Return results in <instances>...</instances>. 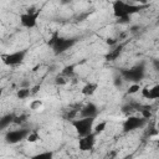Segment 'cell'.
Returning a JSON list of instances; mask_svg holds the SVG:
<instances>
[{
	"mask_svg": "<svg viewBox=\"0 0 159 159\" xmlns=\"http://www.w3.org/2000/svg\"><path fill=\"white\" fill-rule=\"evenodd\" d=\"M30 130L27 129H14V130H9L5 134V142L9 144H16L24 139H26L27 134Z\"/></svg>",
	"mask_w": 159,
	"mask_h": 159,
	"instance_id": "ba28073f",
	"label": "cell"
},
{
	"mask_svg": "<svg viewBox=\"0 0 159 159\" xmlns=\"http://www.w3.org/2000/svg\"><path fill=\"white\" fill-rule=\"evenodd\" d=\"M75 42H76L75 39H65V37L58 36V34L55 32L48 41V46L53 50V52L56 55H58V53L67 51L70 47H72L75 45Z\"/></svg>",
	"mask_w": 159,
	"mask_h": 159,
	"instance_id": "7a4b0ae2",
	"label": "cell"
},
{
	"mask_svg": "<svg viewBox=\"0 0 159 159\" xmlns=\"http://www.w3.org/2000/svg\"><path fill=\"white\" fill-rule=\"evenodd\" d=\"M139 89H140V84H139V83H133L132 86L128 87L127 93H128V94H134V93L139 92Z\"/></svg>",
	"mask_w": 159,
	"mask_h": 159,
	"instance_id": "ffe728a7",
	"label": "cell"
},
{
	"mask_svg": "<svg viewBox=\"0 0 159 159\" xmlns=\"http://www.w3.org/2000/svg\"><path fill=\"white\" fill-rule=\"evenodd\" d=\"M75 73V65H70V66H66L63 70H62V76H66V77H70Z\"/></svg>",
	"mask_w": 159,
	"mask_h": 159,
	"instance_id": "d6986e66",
	"label": "cell"
},
{
	"mask_svg": "<svg viewBox=\"0 0 159 159\" xmlns=\"http://www.w3.org/2000/svg\"><path fill=\"white\" fill-rule=\"evenodd\" d=\"M16 96H17V98H20V99H25V98L30 97V96H31L30 88H20V89L17 91Z\"/></svg>",
	"mask_w": 159,
	"mask_h": 159,
	"instance_id": "e0dca14e",
	"label": "cell"
},
{
	"mask_svg": "<svg viewBox=\"0 0 159 159\" xmlns=\"http://www.w3.org/2000/svg\"><path fill=\"white\" fill-rule=\"evenodd\" d=\"M39 88H40V86H35L32 89H30V92H31V94H35L37 91H39Z\"/></svg>",
	"mask_w": 159,
	"mask_h": 159,
	"instance_id": "603a6c76",
	"label": "cell"
},
{
	"mask_svg": "<svg viewBox=\"0 0 159 159\" xmlns=\"http://www.w3.org/2000/svg\"><path fill=\"white\" fill-rule=\"evenodd\" d=\"M14 118H15L14 114H6V116L1 117L0 118V129L1 128H6L9 124L14 123Z\"/></svg>",
	"mask_w": 159,
	"mask_h": 159,
	"instance_id": "4fadbf2b",
	"label": "cell"
},
{
	"mask_svg": "<svg viewBox=\"0 0 159 159\" xmlns=\"http://www.w3.org/2000/svg\"><path fill=\"white\" fill-rule=\"evenodd\" d=\"M114 84H116L117 87L122 84V77H120V76H117V77L114 78Z\"/></svg>",
	"mask_w": 159,
	"mask_h": 159,
	"instance_id": "7402d4cb",
	"label": "cell"
},
{
	"mask_svg": "<svg viewBox=\"0 0 159 159\" xmlns=\"http://www.w3.org/2000/svg\"><path fill=\"white\" fill-rule=\"evenodd\" d=\"M97 113H98V108L92 102L87 103L84 107L81 108V111H78V114H80L81 118H94L96 119Z\"/></svg>",
	"mask_w": 159,
	"mask_h": 159,
	"instance_id": "30bf717a",
	"label": "cell"
},
{
	"mask_svg": "<svg viewBox=\"0 0 159 159\" xmlns=\"http://www.w3.org/2000/svg\"><path fill=\"white\" fill-rule=\"evenodd\" d=\"M42 106V101H40V99H36V101H32L31 103H30V108L31 109H34V111H36V109H39L40 107Z\"/></svg>",
	"mask_w": 159,
	"mask_h": 159,
	"instance_id": "44dd1931",
	"label": "cell"
},
{
	"mask_svg": "<svg viewBox=\"0 0 159 159\" xmlns=\"http://www.w3.org/2000/svg\"><path fill=\"white\" fill-rule=\"evenodd\" d=\"M40 16L39 9H29L26 12L20 15V24L26 29H34L37 25V19Z\"/></svg>",
	"mask_w": 159,
	"mask_h": 159,
	"instance_id": "8992f818",
	"label": "cell"
},
{
	"mask_svg": "<svg viewBox=\"0 0 159 159\" xmlns=\"http://www.w3.org/2000/svg\"><path fill=\"white\" fill-rule=\"evenodd\" d=\"M97 88H98V83H96V82H88V83H86V84L82 87L81 93H82L83 96L89 97V96H93V94H94V92L97 91Z\"/></svg>",
	"mask_w": 159,
	"mask_h": 159,
	"instance_id": "7c38bea8",
	"label": "cell"
},
{
	"mask_svg": "<svg viewBox=\"0 0 159 159\" xmlns=\"http://www.w3.org/2000/svg\"><path fill=\"white\" fill-rule=\"evenodd\" d=\"M26 55H27V50L24 48V50H19V51L10 52V53H2L0 56V58L4 65H6L9 67H15L24 62Z\"/></svg>",
	"mask_w": 159,
	"mask_h": 159,
	"instance_id": "5b68a950",
	"label": "cell"
},
{
	"mask_svg": "<svg viewBox=\"0 0 159 159\" xmlns=\"http://www.w3.org/2000/svg\"><path fill=\"white\" fill-rule=\"evenodd\" d=\"M39 139H40V135H39V133L35 132V130H30L29 134H27V137H26V140H27L29 143H35V142L39 140Z\"/></svg>",
	"mask_w": 159,
	"mask_h": 159,
	"instance_id": "ac0fdd59",
	"label": "cell"
},
{
	"mask_svg": "<svg viewBox=\"0 0 159 159\" xmlns=\"http://www.w3.org/2000/svg\"><path fill=\"white\" fill-rule=\"evenodd\" d=\"M112 9H113L114 16L119 21L124 22V21L129 20L130 15L138 12L142 9V6L140 5L138 6V5H134L133 2H128V1H123V0H116L112 2Z\"/></svg>",
	"mask_w": 159,
	"mask_h": 159,
	"instance_id": "6da1fadb",
	"label": "cell"
},
{
	"mask_svg": "<svg viewBox=\"0 0 159 159\" xmlns=\"http://www.w3.org/2000/svg\"><path fill=\"white\" fill-rule=\"evenodd\" d=\"M145 123H147V119H144L140 116H129V117H127V119H124L122 128H123V132L128 133V132H132V130L144 127Z\"/></svg>",
	"mask_w": 159,
	"mask_h": 159,
	"instance_id": "52a82bcc",
	"label": "cell"
},
{
	"mask_svg": "<svg viewBox=\"0 0 159 159\" xmlns=\"http://www.w3.org/2000/svg\"><path fill=\"white\" fill-rule=\"evenodd\" d=\"M72 127L75 128L76 133L81 137L88 135L89 133L93 132V125H94V118H73L71 120Z\"/></svg>",
	"mask_w": 159,
	"mask_h": 159,
	"instance_id": "3957f363",
	"label": "cell"
},
{
	"mask_svg": "<svg viewBox=\"0 0 159 159\" xmlns=\"http://www.w3.org/2000/svg\"><path fill=\"white\" fill-rule=\"evenodd\" d=\"M106 128H107V122H106V120L99 122L98 124L93 125V133H94L96 135H98V134H101L102 132H104Z\"/></svg>",
	"mask_w": 159,
	"mask_h": 159,
	"instance_id": "2e32d148",
	"label": "cell"
},
{
	"mask_svg": "<svg viewBox=\"0 0 159 159\" xmlns=\"http://www.w3.org/2000/svg\"><path fill=\"white\" fill-rule=\"evenodd\" d=\"M56 82H57V83H61V84H63V83H66V81H65V78H63V77H61V78L58 77Z\"/></svg>",
	"mask_w": 159,
	"mask_h": 159,
	"instance_id": "cb8c5ba5",
	"label": "cell"
},
{
	"mask_svg": "<svg viewBox=\"0 0 159 159\" xmlns=\"http://www.w3.org/2000/svg\"><path fill=\"white\" fill-rule=\"evenodd\" d=\"M122 47H123V46H122V45H119L118 47H116L114 50H112V51L106 56V58H107L108 61H114V60L119 56V53H120V51H122Z\"/></svg>",
	"mask_w": 159,
	"mask_h": 159,
	"instance_id": "9a60e30c",
	"label": "cell"
},
{
	"mask_svg": "<svg viewBox=\"0 0 159 159\" xmlns=\"http://www.w3.org/2000/svg\"><path fill=\"white\" fill-rule=\"evenodd\" d=\"M140 92H142L143 98L145 99H157L159 98V84H154L153 87L145 86L140 88Z\"/></svg>",
	"mask_w": 159,
	"mask_h": 159,
	"instance_id": "8fae6325",
	"label": "cell"
},
{
	"mask_svg": "<svg viewBox=\"0 0 159 159\" xmlns=\"http://www.w3.org/2000/svg\"><path fill=\"white\" fill-rule=\"evenodd\" d=\"M30 159H53V152H51V150L41 152V153L32 155Z\"/></svg>",
	"mask_w": 159,
	"mask_h": 159,
	"instance_id": "5bb4252c",
	"label": "cell"
},
{
	"mask_svg": "<svg viewBox=\"0 0 159 159\" xmlns=\"http://www.w3.org/2000/svg\"><path fill=\"white\" fill-rule=\"evenodd\" d=\"M144 75H145V67H144L143 63L137 65L132 68L122 70L120 73H119L122 80H125V81H129V82H133V83H138L140 80H143Z\"/></svg>",
	"mask_w": 159,
	"mask_h": 159,
	"instance_id": "277c9868",
	"label": "cell"
},
{
	"mask_svg": "<svg viewBox=\"0 0 159 159\" xmlns=\"http://www.w3.org/2000/svg\"><path fill=\"white\" fill-rule=\"evenodd\" d=\"M1 94H2V88L0 87V97H1Z\"/></svg>",
	"mask_w": 159,
	"mask_h": 159,
	"instance_id": "d4e9b609",
	"label": "cell"
},
{
	"mask_svg": "<svg viewBox=\"0 0 159 159\" xmlns=\"http://www.w3.org/2000/svg\"><path fill=\"white\" fill-rule=\"evenodd\" d=\"M96 134L92 132L89 133L88 135H84V137H81L80 140H78V148L82 152H89L94 148V144H96Z\"/></svg>",
	"mask_w": 159,
	"mask_h": 159,
	"instance_id": "9c48e42d",
	"label": "cell"
}]
</instances>
